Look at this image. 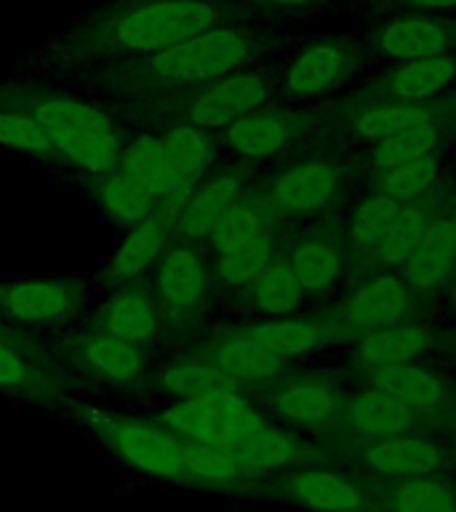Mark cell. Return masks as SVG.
I'll return each mask as SVG.
<instances>
[{
  "instance_id": "6da1fadb",
  "label": "cell",
  "mask_w": 456,
  "mask_h": 512,
  "mask_svg": "<svg viewBox=\"0 0 456 512\" xmlns=\"http://www.w3.org/2000/svg\"><path fill=\"white\" fill-rule=\"evenodd\" d=\"M222 24V0H110L72 24L54 43V56L67 67H110L155 56Z\"/></svg>"
},
{
  "instance_id": "7a4b0ae2",
  "label": "cell",
  "mask_w": 456,
  "mask_h": 512,
  "mask_svg": "<svg viewBox=\"0 0 456 512\" xmlns=\"http://www.w3.org/2000/svg\"><path fill=\"white\" fill-rule=\"evenodd\" d=\"M254 51L256 38L251 32L235 24H222L147 59L102 67L99 80L104 86H118L126 91L206 86L219 78H227L232 72H240V67L254 56Z\"/></svg>"
},
{
  "instance_id": "3957f363",
  "label": "cell",
  "mask_w": 456,
  "mask_h": 512,
  "mask_svg": "<svg viewBox=\"0 0 456 512\" xmlns=\"http://www.w3.org/2000/svg\"><path fill=\"white\" fill-rule=\"evenodd\" d=\"M0 104L22 107L38 120L64 163L102 179L118 171L126 139L118 123L94 104L46 88H0Z\"/></svg>"
},
{
  "instance_id": "277c9868",
  "label": "cell",
  "mask_w": 456,
  "mask_h": 512,
  "mask_svg": "<svg viewBox=\"0 0 456 512\" xmlns=\"http://www.w3.org/2000/svg\"><path fill=\"white\" fill-rule=\"evenodd\" d=\"M88 427L128 467L168 483H182V486L187 483V472H184L187 440L168 430L160 419L150 422L139 416L91 411Z\"/></svg>"
},
{
  "instance_id": "5b68a950",
  "label": "cell",
  "mask_w": 456,
  "mask_h": 512,
  "mask_svg": "<svg viewBox=\"0 0 456 512\" xmlns=\"http://www.w3.org/2000/svg\"><path fill=\"white\" fill-rule=\"evenodd\" d=\"M160 422L187 443L224 448L262 427L264 419L235 392H216L206 398L179 400L160 414Z\"/></svg>"
},
{
  "instance_id": "8992f818",
  "label": "cell",
  "mask_w": 456,
  "mask_h": 512,
  "mask_svg": "<svg viewBox=\"0 0 456 512\" xmlns=\"http://www.w3.org/2000/svg\"><path fill=\"white\" fill-rule=\"evenodd\" d=\"M59 358L64 360V366L78 371L83 379L107 384L136 382L150 366L144 347L99 334L94 328L59 344Z\"/></svg>"
},
{
  "instance_id": "52a82bcc",
  "label": "cell",
  "mask_w": 456,
  "mask_h": 512,
  "mask_svg": "<svg viewBox=\"0 0 456 512\" xmlns=\"http://www.w3.org/2000/svg\"><path fill=\"white\" fill-rule=\"evenodd\" d=\"M86 302V283L78 278L16 280L0 286V315L27 326L59 323L78 315Z\"/></svg>"
},
{
  "instance_id": "ba28073f",
  "label": "cell",
  "mask_w": 456,
  "mask_h": 512,
  "mask_svg": "<svg viewBox=\"0 0 456 512\" xmlns=\"http://www.w3.org/2000/svg\"><path fill=\"white\" fill-rule=\"evenodd\" d=\"M270 96V83L262 72H232L227 78L198 86L187 102V123L203 128H227L248 112H256Z\"/></svg>"
},
{
  "instance_id": "9c48e42d",
  "label": "cell",
  "mask_w": 456,
  "mask_h": 512,
  "mask_svg": "<svg viewBox=\"0 0 456 512\" xmlns=\"http://www.w3.org/2000/svg\"><path fill=\"white\" fill-rule=\"evenodd\" d=\"M456 46V30L443 19L427 14H403L374 32V48L387 59L416 62L430 56H448Z\"/></svg>"
},
{
  "instance_id": "30bf717a",
  "label": "cell",
  "mask_w": 456,
  "mask_h": 512,
  "mask_svg": "<svg viewBox=\"0 0 456 512\" xmlns=\"http://www.w3.org/2000/svg\"><path fill=\"white\" fill-rule=\"evenodd\" d=\"M176 219H179V214L158 208L155 214L134 224L131 232L123 238V243L115 248L110 262L104 264V278L112 280V283H128L136 275H142L150 264L158 262L176 235Z\"/></svg>"
},
{
  "instance_id": "8fae6325",
  "label": "cell",
  "mask_w": 456,
  "mask_h": 512,
  "mask_svg": "<svg viewBox=\"0 0 456 512\" xmlns=\"http://www.w3.org/2000/svg\"><path fill=\"white\" fill-rule=\"evenodd\" d=\"M163 147H166L168 168H171V192L160 203V208L182 214L192 192L198 190L200 176L211 163V142L203 128L179 123L163 136Z\"/></svg>"
},
{
  "instance_id": "7c38bea8",
  "label": "cell",
  "mask_w": 456,
  "mask_h": 512,
  "mask_svg": "<svg viewBox=\"0 0 456 512\" xmlns=\"http://www.w3.org/2000/svg\"><path fill=\"white\" fill-rule=\"evenodd\" d=\"M286 499L312 512H368V494L358 480L331 470L291 472L283 483Z\"/></svg>"
},
{
  "instance_id": "4fadbf2b",
  "label": "cell",
  "mask_w": 456,
  "mask_h": 512,
  "mask_svg": "<svg viewBox=\"0 0 456 512\" xmlns=\"http://www.w3.org/2000/svg\"><path fill=\"white\" fill-rule=\"evenodd\" d=\"M206 267L190 243L168 246L155 272V296L171 312L195 310L206 296Z\"/></svg>"
},
{
  "instance_id": "5bb4252c",
  "label": "cell",
  "mask_w": 456,
  "mask_h": 512,
  "mask_svg": "<svg viewBox=\"0 0 456 512\" xmlns=\"http://www.w3.org/2000/svg\"><path fill=\"white\" fill-rule=\"evenodd\" d=\"M91 328L99 334L115 336V339L144 347L158 336L160 315L155 302L144 291L134 286H123L99 307Z\"/></svg>"
},
{
  "instance_id": "9a60e30c",
  "label": "cell",
  "mask_w": 456,
  "mask_h": 512,
  "mask_svg": "<svg viewBox=\"0 0 456 512\" xmlns=\"http://www.w3.org/2000/svg\"><path fill=\"white\" fill-rule=\"evenodd\" d=\"M352 64V51L339 40H318L296 56L286 72L288 94L310 99L336 88Z\"/></svg>"
},
{
  "instance_id": "2e32d148",
  "label": "cell",
  "mask_w": 456,
  "mask_h": 512,
  "mask_svg": "<svg viewBox=\"0 0 456 512\" xmlns=\"http://www.w3.org/2000/svg\"><path fill=\"white\" fill-rule=\"evenodd\" d=\"M363 462L387 478H422L438 475L443 467V451L432 440L416 435H395V438L371 440L363 454Z\"/></svg>"
},
{
  "instance_id": "e0dca14e",
  "label": "cell",
  "mask_w": 456,
  "mask_h": 512,
  "mask_svg": "<svg viewBox=\"0 0 456 512\" xmlns=\"http://www.w3.org/2000/svg\"><path fill=\"white\" fill-rule=\"evenodd\" d=\"M238 192L240 182L230 174H219L200 184L176 219L174 238H179L182 243H198V240L211 238V232L222 222L227 208L238 200Z\"/></svg>"
},
{
  "instance_id": "ac0fdd59",
  "label": "cell",
  "mask_w": 456,
  "mask_h": 512,
  "mask_svg": "<svg viewBox=\"0 0 456 512\" xmlns=\"http://www.w3.org/2000/svg\"><path fill=\"white\" fill-rule=\"evenodd\" d=\"M456 267V224L448 219L432 222L422 243L406 262V278L416 291H435Z\"/></svg>"
},
{
  "instance_id": "d6986e66",
  "label": "cell",
  "mask_w": 456,
  "mask_h": 512,
  "mask_svg": "<svg viewBox=\"0 0 456 512\" xmlns=\"http://www.w3.org/2000/svg\"><path fill=\"white\" fill-rule=\"evenodd\" d=\"M416 419H419V411L414 406H408L379 387H371L358 395L350 406V424L355 432L371 440L408 435Z\"/></svg>"
},
{
  "instance_id": "ffe728a7",
  "label": "cell",
  "mask_w": 456,
  "mask_h": 512,
  "mask_svg": "<svg viewBox=\"0 0 456 512\" xmlns=\"http://www.w3.org/2000/svg\"><path fill=\"white\" fill-rule=\"evenodd\" d=\"M408 304V291L395 275H379L352 294L347 304V315L355 326L366 331H382V328L398 326Z\"/></svg>"
},
{
  "instance_id": "44dd1931",
  "label": "cell",
  "mask_w": 456,
  "mask_h": 512,
  "mask_svg": "<svg viewBox=\"0 0 456 512\" xmlns=\"http://www.w3.org/2000/svg\"><path fill=\"white\" fill-rule=\"evenodd\" d=\"M64 387V376L24 355L14 342L0 336V390L14 392L22 398L48 403Z\"/></svg>"
},
{
  "instance_id": "7402d4cb",
  "label": "cell",
  "mask_w": 456,
  "mask_h": 512,
  "mask_svg": "<svg viewBox=\"0 0 456 512\" xmlns=\"http://www.w3.org/2000/svg\"><path fill=\"white\" fill-rule=\"evenodd\" d=\"M219 451L230 454L235 462H240L251 472L280 470V467H294L302 462V446L291 435L275 430L270 424L256 427Z\"/></svg>"
},
{
  "instance_id": "603a6c76",
  "label": "cell",
  "mask_w": 456,
  "mask_h": 512,
  "mask_svg": "<svg viewBox=\"0 0 456 512\" xmlns=\"http://www.w3.org/2000/svg\"><path fill=\"white\" fill-rule=\"evenodd\" d=\"M272 406L280 416L299 424H328L339 411V398L331 387L312 379H291L272 392Z\"/></svg>"
},
{
  "instance_id": "cb8c5ba5",
  "label": "cell",
  "mask_w": 456,
  "mask_h": 512,
  "mask_svg": "<svg viewBox=\"0 0 456 512\" xmlns=\"http://www.w3.org/2000/svg\"><path fill=\"white\" fill-rule=\"evenodd\" d=\"M336 184L334 168L326 163H307L278 176L272 184V198L291 211H312L334 198Z\"/></svg>"
},
{
  "instance_id": "d4e9b609",
  "label": "cell",
  "mask_w": 456,
  "mask_h": 512,
  "mask_svg": "<svg viewBox=\"0 0 456 512\" xmlns=\"http://www.w3.org/2000/svg\"><path fill=\"white\" fill-rule=\"evenodd\" d=\"M371 384L379 390L390 392L400 398L416 411H438L446 400V390L440 379L411 363H400V366H376L368 374Z\"/></svg>"
},
{
  "instance_id": "484cf974",
  "label": "cell",
  "mask_w": 456,
  "mask_h": 512,
  "mask_svg": "<svg viewBox=\"0 0 456 512\" xmlns=\"http://www.w3.org/2000/svg\"><path fill=\"white\" fill-rule=\"evenodd\" d=\"M456 78L454 56H430V59H416V62L400 64L387 78V94L400 102H422L430 96L440 94Z\"/></svg>"
},
{
  "instance_id": "4316f807",
  "label": "cell",
  "mask_w": 456,
  "mask_h": 512,
  "mask_svg": "<svg viewBox=\"0 0 456 512\" xmlns=\"http://www.w3.org/2000/svg\"><path fill=\"white\" fill-rule=\"evenodd\" d=\"M382 512H456V491L438 475L395 478L379 499Z\"/></svg>"
},
{
  "instance_id": "83f0119b",
  "label": "cell",
  "mask_w": 456,
  "mask_h": 512,
  "mask_svg": "<svg viewBox=\"0 0 456 512\" xmlns=\"http://www.w3.org/2000/svg\"><path fill=\"white\" fill-rule=\"evenodd\" d=\"M155 384L174 398L192 400L216 395V392H235L238 382L230 374H224L214 360H184V363H174L158 371Z\"/></svg>"
},
{
  "instance_id": "f1b7e54d",
  "label": "cell",
  "mask_w": 456,
  "mask_h": 512,
  "mask_svg": "<svg viewBox=\"0 0 456 512\" xmlns=\"http://www.w3.org/2000/svg\"><path fill=\"white\" fill-rule=\"evenodd\" d=\"M94 190L104 211L115 222L128 224V227H134L158 211V200L152 198V192L144 190L142 184L136 182L131 174H126L123 168L96 179Z\"/></svg>"
},
{
  "instance_id": "f546056e",
  "label": "cell",
  "mask_w": 456,
  "mask_h": 512,
  "mask_svg": "<svg viewBox=\"0 0 456 512\" xmlns=\"http://www.w3.org/2000/svg\"><path fill=\"white\" fill-rule=\"evenodd\" d=\"M211 360L235 382H264L283 368V360L275 358L270 350H264L262 344L246 334L230 336L216 344Z\"/></svg>"
},
{
  "instance_id": "4dcf8cb0",
  "label": "cell",
  "mask_w": 456,
  "mask_h": 512,
  "mask_svg": "<svg viewBox=\"0 0 456 512\" xmlns=\"http://www.w3.org/2000/svg\"><path fill=\"white\" fill-rule=\"evenodd\" d=\"M120 168L134 176L144 190L152 192V198L158 200V208L168 198V192H171V168H168L166 147H163L160 136L139 134L131 142H126Z\"/></svg>"
},
{
  "instance_id": "1f68e13d",
  "label": "cell",
  "mask_w": 456,
  "mask_h": 512,
  "mask_svg": "<svg viewBox=\"0 0 456 512\" xmlns=\"http://www.w3.org/2000/svg\"><path fill=\"white\" fill-rule=\"evenodd\" d=\"M0 147L30 155L48 166H67L43 126L22 107L0 104Z\"/></svg>"
},
{
  "instance_id": "d6a6232c",
  "label": "cell",
  "mask_w": 456,
  "mask_h": 512,
  "mask_svg": "<svg viewBox=\"0 0 456 512\" xmlns=\"http://www.w3.org/2000/svg\"><path fill=\"white\" fill-rule=\"evenodd\" d=\"M227 144L238 155L246 158H272L275 152L283 150L286 144V123L272 115V112H248L240 120H235L232 126H227Z\"/></svg>"
},
{
  "instance_id": "836d02e7",
  "label": "cell",
  "mask_w": 456,
  "mask_h": 512,
  "mask_svg": "<svg viewBox=\"0 0 456 512\" xmlns=\"http://www.w3.org/2000/svg\"><path fill=\"white\" fill-rule=\"evenodd\" d=\"M184 472H187L184 486L224 488V491L246 486L248 478H251V470L235 462L230 454H224L219 448L198 446V443H187Z\"/></svg>"
},
{
  "instance_id": "e575fe53",
  "label": "cell",
  "mask_w": 456,
  "mask_h": 512,
  "mask_svg": "<svg viewBox=\"0 0 456 512\" xmlns=\"http://www.w3.org/2000/svg\"><path fill=\"white\" fill-rule=\"evenodd\" d=\"M427 347V331L419 326H392L382 331H368L358 344V355L371 368L400 366L414 360Z\"/></svg>"
},
{
  "instance_id": "d590c367",
  "label": "cell",
  "mask_w": 456,
  "mask_h": 512,
  "mask_svg": "<svg viewBox=\"0 0 456 512\" xmlns=\"http://www.w3.org/2000/svg\"><path fill=\"white\" fill-rule=\"evenodd\" d=\"M424 123H435V112L430 107H422L419 102L387 104V107H376V110L366 112L358 120V134L363 139H371V142H384L400 131L424 126Z\"/></svg>"
},
{
  "instance_id": "8d00e7d4",
  "label": "cell",
  "mask_w": 456,
  "mask_h": 512,
  "mask_svg": "<svg viewBox=\"0 0 456 512\" xmlns=\"http://www.w3.org/2000/svg\"><path fill=\"white\" fill-rule=\"evenodd\" d=\"M304 288L288 262H272L256 280V307L267 315H291L302 302Z\"/></svg>"
},
{
  "instance_id": "74e56055",
  "label": "cell",
  "mask_w": 456,
  "mask_h": 512,
  "mask_svg": "<svg viewBox=\"0 0 456 512\" xmlns=\"http://www.w3.org/2000/svg\"><path fill=\"white\" fill-rule=\"evenodd\" d=\"M246 336H251L254 342L262 344L264 350H270L280 360L296 358L318 344V328L312 323H299V320L259 323V326L248 328Z\"/></svg>"
},
{
  "instance_id": "f35d334b",
  "label": "cell",
  "mask_w": 456,
  "mask_h": 512,
  "mask_svg": "<svg viewBox=\"0 0 456 512\" xmlns=\"http://www.w3.org/2000/svg\"><path fill=\"white\" fill-rule=\"evenodd\" d=\"M272 264V238L267 232L256 235L254 240H248L246 246L235 248L232 254L219 259V278L227 286L243 288L251 286L256 280L262 278L264 270Z\"/></svg>"
},
{
  "instance_id": "ab89813d",
  "label": "cell",
  "mask_w": 456,
  "mask_h": 512,
  "mask_svg": "<svg viewBox=\"0 0 456 512\" xmlns=\"http://www.w3.org/2000/svg\"><path fill=\"white\" fill-rule=\"evenodd\" d=\"M264 232L262 214L254 200H235L227 214L222 216V222L216 224V230L211 232V246L219 256L232 254L235 248L246 246L248 240H254L256 235Z\"/></svg>"
},
{
  "instance_id": "60d3db41",
  "label": "cell",
  "mask_w": 456,
  "mask_h": 512,
  "mask_svg": "<svg viewBox=\"0 0 456 512\" xmlns=\"http://www.w3.org/2000/svg\"><path fill=\"white\" fill-rule=\"evenodd\" d=\"M291 270L304 291H320L339 275V254L323 240H304L291 254Z\"/></svg>"
},
{
  "instance_id": "b9f144b4",
  "label": "cell",
  "mask_w": 456,
  "mask_h": 512,
  "mask_svg": "<svg viewBox=\"0 0 456 512\" xmlns=\"http://www.w3.org/2000/svg\"><path fill=\"white\" fill-rule=\"evenodd\" d=\"M430 224L432 222L427 219V214H424V208L403 206L376 251H379V256H382L387 264L408 262V259L414 256L416 246L422 243L424 232L430 230Z\"/></svg>"
},
{
  "instance_id": "7bdbcfd3",
  "label": "cell",
  "mask_w": 456,
  "mask_h": 512,
  "mask_svg": "<svg viewBox=\"0 0 456 512\" xmlns=\"http://www.w3.org/2000/svg\"><path fill=\"white\" fill-rule=\"evenodd\" d=\"M400 203L390 195H374L366 198L355 208L350 222V238L355 240V246L360 248H379L387 230L395 222V216L400 211Z\"/></svg>"
},
{
  "instance_id": "ee69618b",
  "label": "cell",
  "mask_w": 456,
  "mask_h": 512,
  "mask_svg": "<svg viewBox=\"0 0 456 512\" xmlns=\"http://www.w3.org/2000/svg\"><path fill=\"white\" fill-rule=\"evenodd\" d=\"M435 144H438V128H435V123H424V126L408 128V131H400V134L379 142L374 160L376 166L387 171V168L403 166L411 160L427 158L435 150Z\"/></svg>"
},
{
  "instance_id": "f6af8a7d",
  "label": "cell",
  "mask_w": 456,
  "mask_h": 512,
  "mask_svg": "<svg viewBox=\"0 0 456 512\" xmlns=\"http://www.w3.org/2000/svg\"><path fill=\"white\" fill-rule=\"evenodd\" d=\"M438 176V160L435 155H427V158L411 160V163H403V166L387 168L382 174V195H390L398 203L414 198Z\"/></svg>"
},
{
  "instance_id": "bcb514c9",
  "label": "cell",
  "mask_w": 456,
  "mask_h": 512,
  "mask_svg": "<svg viewBox=\"0 0 456 512\" xmlns=\"http://www.w3.org/2000/svg\"><path fill=\"white\" fill-rule=\"evenodd\" d=\"M398 3L416 8V11H451V8H456V0H398Z\"/></svg>"
},
{
  "instance_id": "7dc6e473",
  "label": "cell",
  "mask_w": 456,
  "mask_h": 512,
  "mask_svg": "<svg viewBox=\"0 0 456 512\" xmlns=\"http://www.w3.org/2000/svg\"><path fill=\"white\" fill-rule=\"evenodd\" d=\"M254 3H264V6H278V8H310L320 0H254Z\"/></svg>"
},
{
  "instance_id": "c3c4849f",
  "label": "cell",
  "mask_w": 456,
  "mask_h": 512,
  "mask_svg": "<svg viewBox=\"0 0 456 512\" xmlns=\"http://www.w3.org/2000/svg\"><path fill=\"white\" fill-rule=\"evenodd\" d=\"M0 336H6V331H3V326H0Z\"/></svg>"
}]
</instances>
